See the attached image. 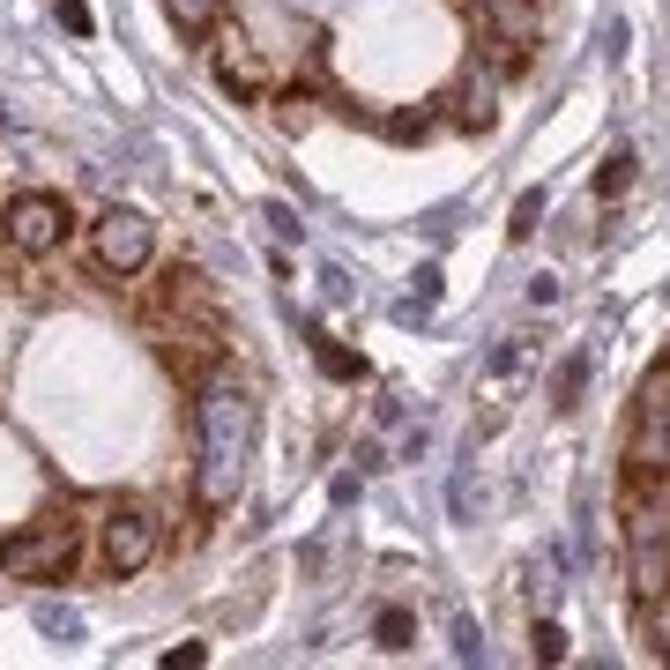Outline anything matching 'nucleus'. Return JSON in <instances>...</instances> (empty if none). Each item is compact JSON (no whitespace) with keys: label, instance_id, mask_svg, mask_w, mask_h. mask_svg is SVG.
<instances>
[{"label":"nucleus","instance_id":"nucleus-9","mask_svg":"<svg viewBox=\"0 0 670 670\" xmlns=\"http://www.w3.org/2000/svg\"><path fill=\"white\" fill-rule=\"evenodd\" d=\"M589 372H596V350L589 343L567 350V358H559V372H551V410H573V402H581V388H589Z\"/></svg>","mask_w":670,"mask_h":670},{"label":"nucleus","instance_id":"nucleus-19","mask_svg":"<svg viewBox=\"0 0 670 670\" xmlns=\"http://www.w3.org/2000/svg\"><path fill=\"white\" fill-rule=\"evenodd\" d=\"M454 663H484V633H477V619H454Z\"/></svg>","mask_w":670,"mask_h":670},{"label":"nucleus","instance_id":"nucleus-6","mask_svg":"<svg viewBox=\"0 0 670 670\" xmlns=\"http://www.w3.org/2000/svg\"><path fill=\"white\" fill-rule=\"evenodd\" d=\"M98 537H104V567L112 573H142L149 559H157V514H149L142 499H112L98 521Z\"/></svg>","mask_w":670,"mask_h":670},{"label":"nucleus","instance_id":"nucleus-22","mask_svg":"<svg viewBox=\"0 0 670 670\" xmlns=\"http://www.w3.org/2000/svg\"><path fill=\"white\" fill-rule=\"evenodd\" d=\"M261 223H269L276 239H298V209H291V201H269V209H261Z\"/></svg>","mask_w":670,"mask_h":670},{"label":"nucleus","instance_id":"nucleus-23","mask_svg":"<svg viewBox=\"0 0 670 670\" xmlns=\"http://www.w3.org/2000/svg\"><path fill=\"white\" fill-rule=\"evenodd\" d=\"M209 663V648L201 641H179V648H164V670H201Z\"/></svg>","mask_w":670,"mask_h":670},{"label":"nucleus","instance_id":"nucleus-14","mask_svg":"<svg viewBox=\"0 0 670 670\" xmlns=\"http://www.w3.org/2000/svg\"><path fill=\"white\" fill-rule=\"evenodd\" d=\"M164 8H172V23H179V30H194V38L223 23V0H164Z\"/></svg>","mask_w":670,"mask_h":670},{"label":"nucleus","instance_id":"nucleus-1","mask_svg":"<svg viewBox=\"0 0 670 670\" xmlns=\"http://www.w3.org/2000/svg\"><path fill=\"white\" fill-rule=\"evenodd\" d=\"M253 454V402L239 372H209L194 396V492L201 507H231Z\"/></svg>","mask_w":670,"mask_h":670},{"label":"nucleus","instance_id":"nucleus-10","mask_svg":"<svg viewBox=\"0 0 670 670\" xmlns=\"http://www.w3.org/2000/svg\"><path fill=\"white\" fill-rule=\"evenodd\" d=\"M30 619H38V633H46V641H82V619H74L68 603H52V596H38V603H30Z\"/></svg>","mask_w":670,"mask_h":670},{"label":"nucleus","instance_id":"nucleus-17","mask_svg":"<svg viewBox=\"0 0 670 670\" xmlns=\"http://www.w3.org/2000/svg\"><path fill=\"white\" fill-rule=\"evenodd\" d=\"M648 648H656V656H670V589L648 596Z\"/></svg>","mask_w":670,"mask_h":670},{"label":"nucleus","instance_id":"nucleus-8","mask_svg":"<svg viewBox=\"0 0 670 670\" xmlns=\"http://www.w3.org/2000/svg\"><path fill=\"white\" fill-rule=\"evenodd\" d=\"M477 16H484V30H492V46L507 52V60H521V52L544 38V16H537V0H477Z\"/></svg>","mask_w":670,"mask_h":670},{"label":"nucleus","instance_id":"nucleus-24","mask_svg":"<svg viewBox=\"0 0 670 670\" xmlns=\"http://www.w3.org/2000/svg\"><path fill=\"white\" fill-rule=\"evenodd\" d=\"M60 30H74V38H90V0H60Z\"/></svg>","mask_w":670,"mask_h":670},{"label":"nucleus","instance_id":"nucleus-27","mask_svg":"<svg viewBox=\"0 0 670 670\" xmlns=\"http://www.w3.org/2000/svg\"><path fill=\"white\" fill-rule=\"evenodd\" d=\"M619 52H626V23L611 16V23H603V60H619Z\"/></svg>","mask_w":670,"mask_h":670},{"label":"nucleus","instance_id":"nucleus-13","mask_svg":"<svg viewBox=\"0 0 670 670\" xmlns=\"http://www.w3.org/2000/svg\"><path fill=\"white\" fill-rule=\"evenodd\" d=\"M410 283H418V291L402 298L396 313H402V321H424V313H432V306H440V269H432V261H424V269L410 276Z\"/></svg>","mask_w":670,"mask_h":670},{"label":"nucleus","instance_id":"nucleus-2","mask_svg":"<svg viewBox=\"0 0 670 670\" xmlns=\"http://www.w3.org/2000/svg\"><path fill=\"white\" fill-rule=\"evenodd\" d=\"M626 581L641 603L670 589V499H626Z\"/></svg>","mask_w":670,"mask_h":670},{"label":"nucleus","instance_id":"nucleus-5","mask_svg":"<svg viewBox=\"0 0 670 670\" xmlns=\"http://www.w3.org/2000/svg\"><path fill=\"white\" fill-rule=\"evenodd\" d=\"M90 253H98L104 276H134V269H149V253H157V223H149L142 209H104V217L90 223Z\"/></svg>","mask_w":670,"mask_h":670},{"label":"nucleus","instance_id":"nucleus-20","mask_svg":"<svg viewBox=\"0 0 670 670\" xmlns=\"http://www.w3.org/2000/svg\"><path fill=\"white\" fill-rule=\"evenodd\" d=\"M462 98H470V120L477 127H492V74H470V90H462Z\"/></svg>","mask_w":670,"mask_h":670},{"label":"nucleus","instance_id":"nucleus-28","mask_svg":"<svg viewBox=\"0 0 670 670\" xmlns=\"http://www.w3.org/2000/svg\"><path fill=\"white\" fill-rule=\"evenodd\" d=\"M0 127H8V104H0Z\"/></svg>","mask_w":670,"mask_h":670},{"label":"nucleus","instance_id":"nucleus-11","mask_svg":"<svg viewBox=\"0 0 670 670\" xmlns=\"http://www.w3.org/2000/svg\"><path fill=\"white\" fill-rule=\"evenodd\" d=\"M372 641L388 648V656H402V648L418 641V619H410V611H402V603H388V611H380V619H372Z\"/></svg>","mask_w":670,"mask_h":670},{"label":"nucleus","instance_id":"nucleus-18","mask_svg":"<svg viewBox=\"0 0 670 670\" xmlns=\"http://www.w3.org/2000/svg\"><path fill=\"white\" fill-rule=\"evenodd\" d=\"M537 223H544V187H529V194L514 201V223H507V231H514V239H529Z\"/></svg>","mask_w":670,"mask_h":670},{"label":"nucleus","instance_id":"nucleus-25","mask_svg":"<svg viewBox=\"0 0 670 670\" xmlns=\"http://www.w3.org/2000/svg\"><path fill=\"white\" fill-rule=\"evenodd\" d=\"M358 484H366V470H343L336 484H328V499H336V507H350V499H358Z\"/></svg>","mask_w":670,"mask_h":670},{"label":"nucleus","instance_id":"nucleus-16","mask_svg":"<svg viewBox=\"0 0 670 670\" xmlns=\"http://www.w3.org/2000/svg\"><path fill=\"white\" fill-rule=\"evenodd\" d=\"M529 656H537V663H567V626L537 619V626H529Z\"/></svg>","mask_w":670,"mask_h":670},{"label":"nucleus","instance_id":"nucleus-21","mask_svg":"<svg viewBox=\"0 0 670 670\" xmlns=\"http://www.w3.org/2000/svg\"><path fill=\"white\" fill-rule=\"evenodd\" d=\"M447 507H454V521H470V514H477V484H470V470L447 484Z\"/></svg>","mask_w":670,"mask_h":670},{"label":"nucleus","instance_id":"nucleus-12","mask_svg":"<svg viewBox=\"0 0 670 670\" xmlns=\"http://www.w3.org/2000/svg\"><path fill=\"white\" fill-rule=\"evenodd\" d=\"M313 358H321L328 380H366V358H358V350H343V343H328L321 328H313Z\"/></svg>","mask_w":670,"mask_h":670},{"label":"nucleus","instance_id":"nucleus-4","mask_svg":"<svg viewBox=\"0 0 670 670\" xmlns=\"http://www.w3.org/2000/svg\"><path fill=\"white\" fill-rule=\"evenodd\" d=\"M68 231H74L68 201L46 194V187L16 194V201H8V217H0V239L23 253V261H46V253H60V247H68Z\"/></svg>","mask_w":670,"mask_h":670},{"label":"nucleus","instance_id":"nucleus-26","mask_svg":"<svg viewBox=\"0 0 670 670\" xmlns=\"http://www.w3.org/2000/svg\"><path fill=\"white\" fill-rule=\"evenodd\" d=\"M559 298V276H529V306H551Z\"/></svg>","mask_w":670,"mask_h":670},{"label":"nucleus","instance_id":"nucleus-3","mask_svg":"<svg viewBox=\"0 0 670 670\" xmlns=\"http://www.w3.org/2000/svg\"><path fill=\"white\" fill-rule=\"evenodd\" d=\"M74 559V514H38L30 529L16 537H0V573H16V581H52V573Z\"/></svg>","mask_w":670,"mask_h":670},{"label":"nucleus","instance_id":"nucleus-15","mask_svg":"<svg viewBox=\"0 0 670 670\" xmlns=\"http://www.w3.org/2000/svg\"><path fill=\"white\" fill-rule=\"evenodd\" d=\"M633 172H641V157H633V149L603 157V172H596V194H603V201H611V194H626V187H633Z\"/></svg>","mask_w":670,"mask_h":670},{"label":"nucleus","instance_id":"nucleus-7","mask_svg":"<svg viewBox=\"0 0 670 670\" xmlns=\"http://www.w3.org/2000/svg\"><path fill=\"white\" fill-rule=\"evenodd\" d=\"M626 462H633V470L670 477V366L648 372L641 410H633V454H626Z\"/></svg>","mask_w":670,"mask_h":670}]
</instances>
